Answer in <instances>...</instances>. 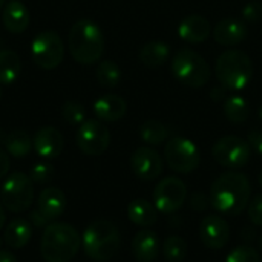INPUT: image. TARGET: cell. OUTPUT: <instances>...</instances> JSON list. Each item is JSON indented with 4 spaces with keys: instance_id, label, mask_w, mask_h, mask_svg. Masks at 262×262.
<instances>
[{
    "instance_id": "1",
    "label": "cell",
    "mask_w": 262,
    "mask_h": 262,
    "mask_svg": "<svg viewBox=\"0 0 262 262\" xmlns=\"http://www.w3.org/2000/svg\"><path fill=\"white\" fill-rule=\"evenodd\" d=\"M252 195L249 178L239 172H226L220 175L210 187V206L221 215L238 216L241 215Z\"/></svg>"
},
{
    "instance_id": "2",
    "label": "cell",
    "mask_w": 262,
    "mask_h": 262,
    "mask_svg": "<svg viewBox=\"0 0 262 262\" xmlns=\"http://www.w3.org/2000/svg\"><path fill=\"white\" fill-rule=\"evenodd\" d=\"M81 247V236L68 223L52 221L41 235L40 253L45 262H69Z\"/></svg>"
},
{
    "instance_id": "3",
    "label": "cell",
    "mask_w": 262,
    "mask_h": 262,
    "mask_svg": "<svg viewBox=\"0 0 262 262\" xmlns=\"http://www.w3.org/2000/svg\"><path fill=\"white\" fill-rule=\"evenodd\" d=\"M68 49L80 64L97 63L104 52V35L100 26L88 18L75 21L68 35Z\"/></svg>"
},
{
    "instance_id": "4",
    "label": "cell",
    "mask_w": 262,
    "mask_h": 262,
    "mask_svg": "<svg viewBox=\"0 0 262 262\" xmlns=\"http://www.w3.org/2000/svg\"><path fill=\"white\" fill-rule=\"evenodd\" d=\"M84 253L98 262L112 259L121 246V236L117 226L107 220H97L91 223L81 236Z\"/></svg>"
},
{
    "instance_id": "5",
    "label": "cell",
    "mask_w": 262,
    "mask_h": 262,
    "mask_svg": "<svg viewBox=\"0 0 262 262\" xmlns=\"http://www.w3.org/2000/svg\"><path fill=\"white\" fill-rule=\"evenodd\" d=\"M215 74L223 88L229 91H243L253 77L252 58L244 51L227 49L218 57Z\"/></svg>"
},
{
    "instance_id": "6",
    "label": "cell",
    "mask_w": 262,
    "mask_h": 262,
    "mask_svg": "<svg viewBox=\"0 0 262 262\" xmlns=\"http://www.w3.org/2000/svg\"><path fill=\"white\" fill-rule=\"evenodd\" d=\"M172 74L181 84L200 89L209 83L212 69L203 55L193 49L183 48L172 58Z\"/></svg>"
},
{
    "instance_id": "7",
    "label": "cell",
    "mask_w": 262,
    "mask_h": 262,
    "mask_svg": "<svg viewBox=\"0 0 262 262\" xmlns=\"http://www.w3.org/2000/svg\"><path fill=\"white\" fill-rule=\"evenodd\" d=\"M0 200L12 213L26 212L34 201V181L21 172L11 173L2 184Z\"/></svg>"
},
{
    "instance_id": "8",
    "label": "cell",
    "mask_w": 262,
    "mask_h": 262,
    "mask_svg": "<svg viewBox=\"0 0 262 262\" xmlns=\"http://www.w3.org/2000/svg\"><path fill=\"white\" fill-rule=\"evenodd\" d=\"M164 160L177 173H192L200 167L201 154L196 144L184 137H173L166 143Z\"/></svg>"
},
{
    "instance_id": "9",
    "label": "cell",
    "mask_w": 262,
    "mask_h": 262,
    "mask_svg": "<svg viewBox=\"0 0 262 262\" xmlns=\"http://www.w3.org/2000/svg\"><path fill=\"white\" fill-rule=\"evenodd\" d=\"M212 155L220 166L230 170H238L246 167L250 161L252 147L249 141L241 137L226 135L213 144Z\"/></svg>"
},
{
    "instance_id": "10",
    "label": "cell",
    "mask_w": 262,
    "mask_h": 262,
    "mask_svg": "<svg viewBox=\"0 0 262 262\" xmlns=\"http://www.w3.org/2000/svg\"><path fill=\"white\" fill-rule=\"evenodd\" d=\"M75 141L84 155L98 157L107 150L111 144V132L98 118H89L78 126Z\"/></svg>"
},
{
    "instance_id": "11",
    "label": "cell",
    "mask_w": 262,
    "mask_h": 262,
    "mask_svg": "<svg viewBox=\"0 0 262 262\" xmlns=\"http://www.w3.org/2000/svg\"><path fill=\"white\" fill-rule=\"evenodd\" d=\"M34 63L41 69H54L63 61L64 46L60 35L54 31L40 32L31 45Z\"/></svg>"
},
{
    "instance_id": "12",
    "label": "cell",
    "mask_w": 262,
    "mask_h": 262,
    "mask_svg": "<svg viewBox=\"0 0 262 262\" xmlns=\"http://www.w3.org/2000/svg\"><path fill=\"white\" fill-rule=\"evenodd\" d=\"M187 200V187L177 177L163 178L154 190V206L160 213L172 215L178 212Z\"/></svg>"
},
{
    "instance_id": "13",
    "label": "cell",
    "mask_w": 262,
    "mask_h": 262,
    "mask_svg": "<svg viewBox=\"0 0 262 262\" xmlns=\"http://www.w3.org/2000/svg\"><path fill=\"white\" fill-rule=\"evenodd\" d=\"M130 169L141 181H154L163 172V158L155 149L143 146L130 155Z\"/></svg>"
},
{
    "instance_id": "14",
    "label": "cell",
    "mask_w": 262,
    "mask_h": 262,
    "mask_svg": "<svg viewBox=\"0 0 262 262\" xmlns=\"http://www.w3.org/2000/svg\"><path fill=\"white\" fill-rule=\"evenodd\" d=\"M200 239L210 250H221L230 239L229 223L220 215H207L200 224Z\"/></svg>"
},
{
    "instance_id": "15",
    "label": "cell",
    "mask_w": 262,
    "mask_h": 262,
    "mask_svg": "<svg viewBox=\"0 0 262 262\" xmlns=\"http://www.w3.org/2000/svg\"><path fill=\"white\" fill-rule=\"evenodd\" d=\"M64 146V140L60 130H57L52 126H45L37 130L32 140V147L35 154L45 160H54L57 158Z\"/></svg>"
},
{
    "instance_id": "16",
    "label": "cell",
    "mask_w": 262,
    "mask_h": 262,
    "mask_svg": "<svg viewBox=\"0 0 262 262\" xmlns=\"http://www.w3.org/2000/svg\"><path fill=\"white\" fill-rule=\"evenodd\" d=\"M213 38L223 46H236L243 43L249 35V28L246 21L236 18H224L218 21L213 28Z\"/></svg>"
},
{
    "instance_id": "17",
    "label": "cell",
    "mask_w": 262,
    "mask_h": 262,
    "mask_svg": "<svg viewBox=\"0 0 262 262\" xmlns=\"http://www.w3.org/2000/svg\"><path fill=\"white\" fill-rule=\"evenodd\" d=\"M210 34H212L210 21L200 14H192L178 25V35L181 37V40L190 45H200L206 41L210 37Z\"/></svg>"
},
{
    "instance_id": "18",
    "label": "cell",
    "mask_w": 262,
    "mask_h": 262,
    "mask_svg": "<svg viewBox=\"0 0 262 262\" xmlns=\"http://www.w3.org/2000/svg\"><path fill=\"white\" fill-rule=\"evenodd\" d=\"M127 112V103L124 98L115 94H106L95 100L94 114L103 123H115L121 120Z\"/></svg>"
},
{
    "instance_id": "19",
    "label": "cell",
    "mask_w": 262,
    "mask_h": 262,
    "mask_svg": "<svg viewBox=\"0 0 262 262\" xmlns=\"http://www.w3.org/2000/svg\"><path fill=\"white\" fill-rule=\"evenodd\" d=\"M66 209V195L57 187H46L37 198V210L49 221H55Z\"/></svg>"
},
{
    "instance_id": "20",
    "label": "cell",
    "mask_w": 262,
    "mask_h": 262,
    "mask_svg": "<svg viewBox=\"0 0 262 262\" xmlns=\"http://www.w3.org/2000/svg\"><path fill=\"white\" fill-rule=\"evenodd\" d=\"M160 253V239L155 232L143 229L132 239V255L137 262H154Z\"/></svg>"
},
{
    "instance_id": "21",
    "label": "cell",
    "mask_w": 262,
    "mask_h": 262,
    "mask_svg": "<svg viewBox=\"0 0 262 262\" xmlns=\"http://www.w3.org/2000/svg\"><path fill=\"white\" fill-rule=\"evenodd\" d=\"M31 15L25 3L20 0H11L6 3L2 12V21L11 34H21L29 25Z\"/></svg>"
},
{
    "instance_id": "22",
    "label": "cell",
    "mask_w": 262,
    "mask_h": 262,
    "mask_svg": "<svg viewBox=\"0 0 262 262\" xmlns=\"http://www.w3.org/2000/svg\"><path fill=\"white\" fill-rule=\"evenodd\" d=\"M0 146L5 147L6 154L14 158L26 157L32 149V140L28 132L15 129L12 132H5L0 127Z\"/></svg>"
},
{
    "instance_id": "23",
    "label": "cell",
    "mask_w": 262,
    "mask_h": 262,
    "mask_svg": "<svg viewBox=\"0 0 262 262\" xmlns=\"http://www.w3.org/2000/svg\"><path fill=\"white\" fill-rule=\"evenodd\" d=\"M34 227L29 220L14 218L5 229V244L11 249H23L32 238Z\"/></svg>"
},
{
    "instance_id": "24",
    "label": "cell",
    "mask_w": 262,
    "mask_h": 262,
    "mask_svg": "<svg viewBox=\"0 0 262 262\" xmlns=\"http://www.w3.org/2000/svg\"><path fill=\"white\" fill-rule=\"evenodd\" d=\"M127 218L135 226L150 227L158 220V210L154 206V203H150L144 198H137V200L130 201L127 206Z\"/></svg>"
},
{
    "instance_id": "25",
    "label": "cell",
    "mask_w": 262,
    "mask_h": 262,
    "mask_svg": "<svg viewBox=\"0 0 262 262\" xmlns=\"http://www.w3.org/2000/svg\"><path fill=\"white\" fill-rule=\"evenodd\" d=\"M169 55H170L169 45L164 41H158V40L147 41L138 52L140 61L147 68H158L164 64L169 60Z\"/></svg>"
},
{
    "instance_id": "26",
    "label": "cell",
    "mask_w": 262,
    "mask_h": 262,
    "mask_svg": "<svg viewBox=\"0 0 262 262\" xmlns=\"http://www.w3.org/2000/svg\"><path fill=\"white\" fill-rule=\"evenodd\" d=\"M20 71H21L20 57L11 49L0 51V84L2 86L14 84L20 75Z\"/></svg>"
},
{
    "instance_id": "27",
    "label": "cell",
    "mask_w": 262,
    "mask_h": 262,
    "mask_svg": "<svg viewBox=\"0 0 262 262\" xmlns=\"http://www.w3.org/2000/svg\"><path fill=\"white\" fill-rule=\"evenodd\" d=\"M226 118L233 124H243L250 115V106L241 95H229L223 103Z\"/></svg>"
},
{
    "instance_id": "28",
    "label": "cell",
    "mask_w": 262,
    "mask_h": 262,
    "mask_svg": "<svg viewBox=\"0 0 262 262\" xmlns=\"http://www.w3.org/2000/svg\"><path fill=\"white\" fill-rule=\"evenodd\" d=\"M138 134H140V138L146 144H150V146H160L169 137L167 127L161 121H158V120H147V121H144L140 126Z\"/></svg>"
},
{
    "instance_id": "29",
    "label": "cell",
    "mask_w": 262,
    "mask_h": 262,
    "mask_svg": "<svg viewBox=\"0 0 262 262\" xmlns=\"http://www.w3.org/2000/svg\"><path fill=\"white\" fill-rule=\"evenodd\" d=\"M97 81L100 83V86L103 88H115L118 86L120 80H121V71L118 68V64L112 60H103L98 63L97 71Z\"/></svg>"
},
{
    "instance_id": "30",
    "label": "cell",
    "mask_w": 262,
    "mask_h": 262,
    "mask_svg": "<svg viewBox=\"0 0 262 262\" xmlns=\"http://www.w3.org/2000/svg\"><path fill=\"white\" fill-rule=\"evenodd\" d=\"M163 256L167 262H183L187 256V243L181 236H169L163 243Z\"/></svg>"
},
{
    "instance_id": "31",
    "label": "cell",
    "mask_w": 262,
    "mask_h": 262,
    "mask_svg": "<svg viewBox=\"0 0 262 262\" xmlns=\"http://www.w3.org/2000/svg\"><path fill=\"white\" fill-rule=\"evenodd\" d=\"M61 115L68 124L80 126L86 120V109L77 101H66L61 107Z\"/></svg>"
},
{
    "instance_id": "32",
    "label": "cell",
    "mask_w": 262,
    "mask_h": 262,
    "mask_svg": "<svg viewBox=\"0 0 262 262\" xmlns=\"http://www.w3.org/2000/svg\"><path fill=\"white\" fill-rule=\"evenodd\" d=\"M226 262H261V256L256 249L250 246H239L227 255Z\"/></svg>"
},
{
    "instance_id": "33",
    "label": "cell",
    "mask_w": 262,
    "mask_h": 262,
    "mask_svg": "<svg viewBox=\"0 0 262 262\" xmlns=\"http://www.w3.org/2000/svg\"><path fill=\"white\" fill-rule=\"evenodd\" d=\"M29 177L35 184H49L55 177V169L49 163H37L31 169Z\"/></svg>"
},
{
    "instance_id": "34",
    "label": "cell",
    "mask_w": 262,
    "mask_h": 262,
    "mask_svg": "<svg viewBox=\"0 0 262 262\" xmlns=\"http://www.w3.org/2000/svg\"><path fill=\"white\" fill-rule=\"evenodd\" d=\"M247 213H249V220L253 226L262 227V193L255 196L249 206H247Z\"/></svg>"
},
{
    "instance_id": "35",
    "label": "cell",
    "mask_w": 262,
    "mask_h": 262,
    "mask_svg": "<svg viewBox=\"0 0 262 262\" xmlns=\"http://www.w3.org/2000/svg\"><path fill=\"white\" fill-rule=\"evenodd\" d=\"M243 18L247 23H253L262 18V3L261 2H250L243 9Z\"/></svg>"
},
{
    "instance_id": "36",
    "label": "cell",
    "mask_w": 262,
    "mask_h": 262,
    "mask_svg": "<svg viewBox=\"0 0 262 262\" xmlns=\"http://www.w3.org/2000/svg\"><path fill=\"white\" fill-rule=\"evenodd\" d=\"M190 206H192V209L196 210V212H204V210L210 206V198H207V196H206L204 193H201V192H196V193H193L192 198H190Z\"/></svg>"
},
{
    "instance_id": "37",
    "label": "cell",
    "mask_w": 262,
    "mask_h": 262,
    "mask_svg": "<svg viewBox=\"0 0 262 262\" xmlns=\"http://www.w3.org/2000/svg\"><path fill=\"white\" fill-rule=\"evenodd\" d=\"M247 141L252 149H255L262 157V132L261 130H252L247 137Z\"/></svg>"
},
{
    "instance_id": "38",
    "label": "cell",
    "mask_w": 262,
    "mask_h": 262,
    "mask_svg": "<svg viewBox=\"0 0 262 262\" xmlns=\"http://www.w3.org/2000/svg\"><path fill=\"white\" fill-rule=\"evenodd\" d=\"M29 223L32 224V227H35V229H40V227H46L48 224H49V221L35 209V210H32L31 213H29Z\"/></svg>"
},
{
    "instance_id": "39",
    "label": "cell",
    "mask_w": 262,
    "mask_h": 262,
    "mask_svg": "<svg viewBox=\"0 0 262 262\" xmlns=\"http://www.w3.org/2000/svg\"><path fill=\"white\" fill-rule=\"evenodd\" d=\"M9 172V155L0 149V180L5 178Z\"/></svg>"
},
{
    "instance_id": "40",
    "label": "cell",
    "mask_w": 262,
    "mask_h": 262,
    "mask_svg": "<svg viewBox=\"0 0 262 262\" xmlns=\"http://www.w3.org/2000/svg\"><path fill=\"white\" fill-rule=\"evenodd\" d=\"M0 262H18V261H17V258H15L11 252L0 250Z\"/></svg>"
},
{
    "instance_id": "41",
    "label": "cell",
    "mask_w": 262,
    "mask_h": 262,
    "mask_svg": "<svg viewBox=\"0 0 262 262\" xmlns=\"http://www.w3.org/2000/svg\"><path fill=\"white\" fill-rule=\"evenodd\" d=\"M5 223H6V215H5V210H3V207L0 204V229L5 226Z\"/></svg>"
},
{
    "instance_id": "42",
    "label": "cell",
    "mask_w": 262,
    "mask_h": 262,
    "mask_svg": "<svg viewBox=\"0 0 262 262\" xmlns=\"http://www.w3.org/2000/svg\"><path fill=\"white\" fill-rule=\"evenodd\" d=\"M259 118H261V121H262V104H261V107H259Z\"/></svg>"
},
{
    "instance_id": "43",
    "label": "cell",
    "mask_w": 262,
    "mask_h": 262,
    "mask_svg": "<svg viewBox=\"0 0 262 262\" xmlns=\"http://www.w3.org/2000/svg\"><path fill=\"white\" fill-rule=\"evenodd\" d=\"M259 184L262 186V170H261V173H259Z\"/></svg>"
},
{
    "instance_id": "44",
    "label": "cell",
    "mask_w": 262,
    "mask_h": 262,
    "mask_svg": "<svg viewBox=\"0 0 262 262\" xmlns=\"http://www.w3.org/2000/svg\"><path fill=\"white\" fill-rule=\"evenodd\" d=\"M259 249H261V250H262V236H261V238H259Z\"/></svg>"
},
{
    "instance_id": "45",
    "label": "cell",
    "mask_w": 262,
    "mask_h": 262,
    "mask_svg": "<svg viewBox=\"0 0 262 262\" xmlns=\"http://www.w3.org/2000/svg\"><path fill=\"white\" fill-rule=\"evenodd\" d=\"M5 5V0H0V9H2V6Z\"/></svg>"
},
{
    "instance_id": "46",
    "label": "cell",
    "mask_w": 262,
    "mask_h": 262,
    "mask_svg": "<svg viewBox=\"0 0 262 262\" xmlns=\"http://www.w3.org/2000/svg\"><path fill=\"white\" fill-rule=\"evenodd\" d=\"M0 97H2V91H0Z\"/></svg>"
},
{
    "instance_id": "47",
    "label": "cell",
    "mask_w": 262,
    "mask_h": 262,
    "mask_svg": "<svg viewBox=\"0 0 262 262\" xmlns=\"http://www.w3.org/2000/svg\"><path fill=\"white\" fill-rule=\"evenodd\" d=\"M0 246H2V241H0Z\"/></svg>"
}]
</instances>
